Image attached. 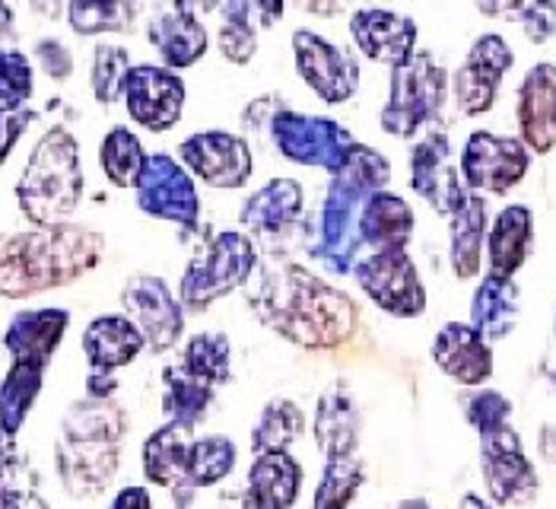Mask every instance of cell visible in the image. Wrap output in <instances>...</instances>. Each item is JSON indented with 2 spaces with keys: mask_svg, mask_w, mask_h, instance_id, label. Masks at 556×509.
<instances>
[{
  "mask_svg": "<svg viewBox=\"0 0 556 509\" xmlns=\"http://www.w3.org/2000/svg\"><path fill=\"white\" fill-rule=\"evenodd\" d=\"M480 471L493 507H528L541 491L538 468L513 424L480 433Z\"/></svg>",
  "mask_w": 556,
  "mask_h": 509,
  "instance_id": "obj_8",
  "label": "cell"
},
{
  "mask_svg": "<svg viewBox=\"0 0 556 509\" xmlns=\"http://www.w3.org/2000/svg\"><path fill=\"white\" fill-rule=\"evenodd\" d=\"M257 243L242 229H223L188 261L178 281L185 312H207L214 302L245 287L257 271Z\"/></svg>",
  "mask_w": 556,
  "mask_h": 509,
  "instance_id": "obj_5",
  "label": "cell"
},
{
  "mask_svg": "<svg viewBox=\"0 0 556 509\" xmlns=\"http://www.w3.org/2000/svg\"><path fill=\"white\" fill-rule=\"evenodd\" d=\"M172 7L175 10H181V13H191V16H207V13H214L219 10V0H172Z\"/></svg>",
  "mask_w": 556,
  "mask_h": 509,
  "instance_id": "obj_56",
  "label": "cell"
},
{
  "mask_svg": "<svg viewBox=\"0 0 556 509\" xmlns=\"http://www.w3.org/2000/svg\"><path fill=\"white\" fill-rule=\"evenodd\" d=\"M130 54L122 45H96L92 51V64H89V89L96 96V102L112 105L122 99V89L128 80Z\"/></svg>",
  "mask_w": 556,
  "mask_h": 509,
  "instance_id": "obj_43",
  "label": "cell"
},
{
  "mask_svg": "<svg viewBox=\"0 0 556 509\" xmlns=\"http://www.w3.org/2000/svg\"><path fill=\"white\" fill-rule=\"evenodd\" d=\"M538 456L547 465H556V424L541 426V433H538Z\"/></svg>",
  "mask_w": 556,
  "mask_h": 509,
  "instance_id": "obj_55",
  "label": "cell"
},
{
  "mask_svg": "<svg viewBox=\"0 0 556 509\" xmlns=\"http://www.w3.org/2000/svg\"><path fill=\"white\" fill-rule=\"evenodd\" d=\"M71 328V312L61 306H42V309H23L10 319L3 332V350L10 360H33L48 367L64 344Z\"/></svg>",
  "mask_w": 556,
  "mask_h": 509,
  "instance_id": "obj_23",
  "label": "cell"
},
{
  "mask_svg": "<svg viewBox=\"0 0 556 509\" xmlns=\"http://www.w3.org/2000/svg\"><path fill=\"white\" fill-rule=\"evenodd\" d=\"M521 315V294L515 277L483 274L471 297V328H477L483 340L509 338Z\"/></svg>",
  "mask_w": 556,
  "mask_h": 509,
  "instance_id": "obj_33",
  "label": "cell"
},
{
  "mask_svg": "<svg viewBox=\"0 0 556 509\" xmlns=\"http://www.w3.org/2000/svg\"><path fill=\"white\" fill-rule=\"evenodd\" d=\"M249 3H252V10H255L257 26H261V29L277 26V23L283 20V13H287V0H249Z\"/></svg>",
  "mask_w": 556,
  "mask_h": 509,
  "instance_id": "obj_53",
  "label": "cell"
},
{
  "mask_svg": "<svg viewBox=\"0 0 556 509\" xmlns=\"http://www.w3.org/2000/svg\"><path fill=\"white\" fill-rule=\"evenodd\" d=\"M130 430L125 405L115 395H86L74 401L61 418V439H89V443H122Z\"/></svg>",
  "mask_w": 556,
  "mask_h": 509,
  "instance_id": "obj_31",
  "label": "cell"
},
{
  "mask_svg": "<svg viewBox=\"0 0 556 509\" xmlns=\"http://www.w3.org/2000/svg\"><path fill=\"white\" fill-rule=\"evenodd\" d=\"M363 484H366V465L359 452L325 459L315 497H312V509H350V504L359 497Z\"/></svg>",
  "mask_w": 556,
  "mask_h": 509,
  "instance_id": "obj_42",
  "label": "cell"
},
{
  "mask_svg": "<svg viewBox=\"0 0 556 509\" xmlns=\"http://www.w3.org/2000/svg\"><path fill=\"white\" fill-rule=\"evenodd\" d=\"M122 309L150 353H169L185 338V306L160 274H134L122 290Z\"/></svg>",
  "mask_w": 556,
  "mask_h": 509,
  "instance_id": "obj_12",
  "label": "cell"
},
{
  "mask_svg": "<svg viewBox=\"0 0 556 509\" xmlns=\"http://www.w3.org/2000/svg\"><path fill=\"white\" fill-rule=\"evenodd\" d=\"M270 137H274L277 153L287 163L325 170L328 175L341 170L350 147L356 144L353 131L343 127L341 122L296 112V109H277L270 115Z\"/></svg>",
  "mask_w": 556,
  "mask_h": 509,
  "instance_id": "obj_7",
  "label": "cell"
},
{
  "mask_svg": "<svg viewBox=\"0 0 556 509\" xmlns=\"http://www.w3.org/2000/svg\"><path fill=\"white\" fill-rule=\"evenodd\" d=\"M531 45H547L556 36V0H528L515 20Z\"/></svg>",
  "mask_w": 556,
  "mask_h": 509,
  "instance_id": "obj_46",
  "label": "cell"
},
{
  "mask_svg": "<svg viewBox=\"0 0 556 509\" xmlns=\"http://www.w3.org/2000/svg\"><path fill=\"white\" fill-rule=\"evenodd\" d=\"M13 29H16V13L7 0H0V45L13 36Z\"/></svg>",
  "mask_w": 556,
  "mask_h": 509,
  "instance_id": "obj_58",
  "label": "cell"
},
{
  "mask_svg": "<svg viewBox=\"0 0 556 509\" xmlns=\"http://www.w3.org/2000/svg\"><path fill=\"white\" fill-rule=\"evenodd\" d=\"M105 258V236L86 223L33 226L0 236V297L29 299L77 284Z\"/></svg>",
  "mask_w": 556,
  "mask_h": 509,
  "instance_id": "obj_2",
  "label": "cell"
},
{
  "mask_svg": "<svg viewBox=\"0 0 556 509\" xmlns=\"http://www.w3.org/2000/svg\"><path fill=\"white\" fill-rule=\"evenodd\" d=\"M45 370L42 363L33 360H10V370L0 380V426L16 433L26 426L39 395L45 388Z\"/></svg>",
  "mask_w": 556,
  "mask_h": 509,
  "instance_id": "obj_35",
  "label": "cell"
},
{
  "mask_svg": "<svg viewBox=\"0 0 556 509\" xmlns=\"http://www.w3.org/2000/svg\"><path fill=\"white\" fill-rule=\"evenodd\" d=\"M534 246V213L525 204H509L486 226V274L515 277Z\"/></svg>",
  "mask_w": 556,
  "mask_h": 509,
  "instance_id": "obj_27",
  "label": "cell"
},
{
  "mask_svg": "<svg viewBox=\"0 0 556 509\" xmlns=\"http://www.w3.org/2000/svg\"><path fill=\"white\" fill-rule=\"evenodd\" d=\"M29 7L45 20H61L67 13V0H29Z\"/></svg>",
  "mask_w": 556,
  "mask_h": 509,
  "instance_id": "obj_57",
  "label": "cell"
},
{
  "mask_svg": "<svg viewBox=\"0 0 556 509\" xmlns=\"http://www.w3.org/2000/svg\"><path fill=\"white\" fill-rule=\"evenodd\" d=\"M122 468V443H89V439H61L54 443V471L67 497L96 500L102 497Z\"/></svg>",
  "mask_w": 556,
  "mask_h": 509,
  "instance_id": "obj_18",
  "label": "cell"
},
{
  "mask_svg": "<svg viewBox=\"0 0 556 509\" xmlns=\"http://www.w3.org/2000/svg\"><path fill=\"white\" fill-rule=\"evenodd\" d=\"M359 290L394 319H420L427 312V287L407 249L369 252L353 264Z\"/></svg>",
  "mask_w": 556,
  "mask_h": 509,
  "instance_id": "obj_9",
  "label": "cell"
},
{
  "mask_svg": "<svg viewBox=\"0 0 556 509\" xmlns=\"http://www.w3.org/2000/svg\"><path fill=\"white\" fill-rule=\"evenodd\" d=\"M448 220V261L458 281H473L483 268V243H486V201L483 195L468 191L465 201L445 216Z\"/></svg>",
  "mask_w": 556,
  "mask_h": 509,
  "instance_id": "obj_30",
  "label": "cell"
},
{
  "mask_svg": "<svg viewBox=\"0 0 556 509\" xmlns=\"http://www.w3.org/2000/svg\"><path fill=\"white\" fill-rule=\"evenodd\" d=\"M465 418L477 436L490 433L496 426L513 424V401L503 392L480 385V388H471V395H465Z\"/></svg>",
  "mask_w": 556,
  "mask_h": 509,
  "instance_id": "obj_45",
  "label": "cell"
},
{
  "mask_svg": "<svg viewBox=\"0 0 556 509\" xmlns=\"http://www.w3.org/2000/svg\"><path fill=\"white\" fill-rule=\"evenodd\" d=\"M249 306L267 332L312 353L346 347L359 332L356 299L290 258L257 261Z\"/></svg>",
  "mask_w": 556,
  "mask_h": 509,
  "instance_id": "obj_1",
  "label": "cell"
},
{
  "mask_svg": "<svg viewBox=\"0 0 556 509\" xmlns=\"http://www.w3.org/2000/svg\"><path fill=\"white\" fill-rule=\"evenodd\" d=\"M216 388L211 382L198 380L185 367L172 363L163 370V418L166 424H178L194 430L204 424L211 405H214Z\"/></svg>",
  "mask_w": 556,
  "mask_h": 509,
  "instance_id": "obj_34",
  "label": "cell"
},
{
  "mask_svg": "<svg viewBox=\"0 0 556 509\" xmlns=\"http://www.w3.org/2000/svg\"><path fill=\"white\" fill-rule=\"evenodd\" d=\"M350 36L363 58H369L372 64H386L391 71L414 58L420 29L417 20L407 13L386 7H359L350 16Z\"/></svg>",
  "mask_w": 556,
  "mask_h": 509,
  "instance_id": "obj_19",
  "label": "cell"
},
{
  "mask_svg": "<svg viewBox=\"0 0 556 509\" xmlns=\"http://www.w3.org/2000/svg\"><path fill=\"white\" fill-rule=\"evenodd\" d=\"M194 430L178 424L156 426L143 449H140V465H143V477L147 484L160 487V491H172L181 494L185 491V468H188V449H191V436Z\"/></svg>",
  "mask_w": 556,
  "mask_h": 509,
  "instance_id": "obj_32",
  "label": "cell"
},
{
  "mask_svg": "<svg viewBox=\"0 0 556 509\" xmlns=\"http://www.w3.org/2000/svg\"><path fill=\"white\" fill-rule=\"evenodd\" d=\"M26 468V459H23V449L16 443V433L3 430L0 426V487L13 484V477Z\"/></svg>",
  "mask_w": 556,
  "mask_h": 509,
  "instance_id": "obj_49",
  "label": "cell"
},
{
  "mask_svg": "<svg viewBox=\"0 0 556 509\" xmlns=\"http://www.w3.org/2000/svg\"><path fill=\"white\" fill-rule=\"evenodd\" d=\"M302 204H305V195H302V185L296 178H287V175L270 178L245 198V204L239 211V223L255 236L274 239V236L290 233L300 223Z\"/></svg>",
  "mask_w": 556,
  "mask_h": 509,
  "instance_id": "obj_25",
  "label": "cell"
},
{
  "mask_svg": "<svg viewBox=\"0 0 556 509\" xmlns=\"http://www.w3.org/2000/svg\"><path fill=\"white\" fill-rule=\"evenodd\" d=\"M80 144L71 127L54 125L36 140L16 182V204L33 226L67 223L84 201Z\"/></svg>",
  "mask_w": 556,
  "mask_h": 509,
  "instance_id": "obj_4",
  "label": "cell"
},
{
  "mask_svg": "<svg viewBox=\"0 0 556 509\" xmlns=\"http://www.w3.org/2000/svg\"><path fill=\"white\" fill-rule=\"evenodd\" d=\"M178 367L194 373L198 380L211 382L214 388L232 382V344L223 332H198L185 340Z\"/></svg>",
  "mask_w": 556,
  "mask_h": 509,
  "instance_id": "obj_39",
  "label": "cell"
},
{
  "mask_svg": "<svg viewBox=\"0 0 556 509\" xmlns=\"http://www.w3.org/2000/svg\"><path fill=\"white\" fill-rule=\"evenodd\" d=\"M290 42H293L296 74L321 102L341 105L356 96V89H359V61L356 58H350L343 48L328 42L325 36H318L312 29H296Z\"/></svg>",
  "mask_w": 556,
  "mask_h": 509,
  "instance_id": "obj_16",
  "label": "cell"
},
{
  "mask_svg": "<svg viewBox=\"0 0 556 509\" xmlns=\"http://www.w3.org/2000/svg\"><path fill=\"white\" fill-rule=\"evenodd\" d=\"M122 99L134 125L163 134L181 122L188 89L178 71H169L166 64H130Z\"/></svg>",
  "mask_w": 556,
  "mask_h": 509,
  "instance_id": "obj_15",
  "label": "cell"
},
{
  "mask_svg": "<svg viewBox=\"0 0 556 509\" xmlns=\"http://www.w3.org/2000/svg\"><path fill=\"white\" fill-rule=\"evenodd\" d=\"M80 344H84L89 373H118L147 350V340L140 335V328L130 322L125 312L96 315L86 325Z\"/></svg>",
  "mask_w": 556,
  "mask_h": 509,
  "instance_id": "obj_24",
  "label": "cell"
},
{
  "mask_svg": "<svg viewBox=\"0 0 556 509\" xmlns=\"http://www.w3.org/2000/svg\"><path fill=\"white\" fill-rule=\"evenodd\" d=\"M140 0H67V26L77 36H105L125 33L137 16Z\"/></svg>",
  "mask_w": 556,
  "mask_h": 509,
  "instance_id": "obj_41",
  "label": "cell"
},
{
  "mask_svg": "<svg viewBox=\"0 0 556 509\" xmlns=\"http://www.w3.org/2000/svg\"><path fill=\"white\" fill-rule=\"evenodd\" d=\"M391 509H435L432 504H427V500H420V497H414V500H401L397 507Z\"/></svg>",
  "mask_w": 556,
  "mask_h": 509,
  "instance_id": "obj_60",
  "label": "cell"
},
{
  "mask_svg": "<svg viewBox=\"0 0 556 509\" xmlns=\"http://www.w3.org/2000/svg\"><path fill=\"white\" fill-rule=\"evenodd\" d=\"M513 45L506 42L503 36L486 33V36L473 39V45L468 48V58L462 61V67L448 80V89L455 96V105L462 109L465 119L486 115L496 105L500 84L513 71Z\"/></svg>",
  "mask_w": 556,
  "mask_h": 509,
  "instance_id": "obj_14",
  "label": "cell"
},
{
  "mask_svg": "<svg viewBox=\"0 0 556 509\" xmlns=\"http://www.w3.org/2000/svg\"><path fill=\"white\" fill-rule=\"evenodd\" d=\"M257 16L249 0H219V54L245 67L257 54Z\"/></svg>",
  "mask_w": 556,
  "mask_h": 509,
  "instance_id": "obj_38",
  "label": "cell"
},
{
  "mask_svg": "<svg viewBox=\"0 0 556 509\" xmlns=\"http://www.w3.org/2000/svg\"><path fill=\"white\" fill-rule=\"evenodd\" d=\"M551 385H554V388H556V370H551Z\"/></svg>",
  "mask_w": 556,
  "mask_h": 509,
  "instance_id": "obj_61",
  "label": "cell"
},
{
  "mask_svg": "<svg viewBox=\"0 0 556 509\" xmlns=\"http://www.w3.org/2000/svg\"><path fill=\"white\" fill-rule=\"evenodd\" d=\"M410 188L439 216H448L465 201L468 188H465L462 172L455 166L452 140L442 127H432L414 144V150H410Z\"/></svg>",
  "mask_w": 556,
  "mask_h": 509,
  "instance_id": "obj_17",
  "label": "cell"
},
{
  "mask_svg": "<svg viewBox=\"0 0 556 509\" xmlns=\"http://www.w3.org/2000/svg\"><path fill=\"white\" fill-rule=\"evenodd\" d=\"M477 3V13L486 16V20H506V23H515L521 7L528 0H473Z\"/></svg>",
  "mask_w": 556,
  "mask_h": 509,
  "instance_id": "obj_51",
  "label": "cell"
},
{
  "mask_svg": "<svg viewBox=\"0 0 556 509\" xmlns=\"http://www.w3.org/2000/svg\"><path fill=\"white\" fill-rule=\"evenodd\" d=\"M0 509H54L42 494L20 487V484H7L0 487Z\"/></svg>",
  "mask_w": 556,
  "mask_h": 509,
  "instance_id": "obj_50",
  "label": "cell"
},
{
  "mask_svg": "<svg viewBox=\"0 0 556 509\" xmlns=\"http://www.w3.org/2000/svg\"><path fill=\"white\" fill-rule=\"evenodd\" d=\"M239 465V449L229 436L211 433L191 439L188 449V468H185V491H207L223 484Z\"/></svg>",
  "mask_w": 556,
  "mask_h": 509,
  "instance_id": "obj_36",
  "label": "cell"
},
{
  "mask_svg": "<svg viewBox=\"0 0 556 509\" xmlns=\"http://www.w3.org/2000/svg\"><path fill=\"white\" fill-rule=\"evenodd\" d=\"M432 363L439 367L442 376L465 385V388H480L493 376V347L490 340L471 328L468 322H448L435 332L432 347H429Z\"/></svg>",
  "mask_w": 556,
  "mask_h": 509,
  "instance_id": "obj_21",
  "label": "cell"
},
{
  "mask_svg": "<svg viewBox=\"0 0 556 509\" xmlns=\"http://www.w3.org/2000/svg\"><path fill=\"white\" fill-rule=\"evenodd\" d=\"M531 170V150L518 137H503L493 131H471L462 150V182L468 191L509 195Z\"/></svg>",
  "mask_w": 556,
  "mask_h": 509,
  "instance_id": "obj_11",
  "label": "cell"
},
{
  "mask_svg": "<svg viewBox=\"0 0 556 509\" xmlns=\"http://www.w3.org/2000/svg\"><path fill=\"white\" fill-rule=\"evenodd\" d=\"M554 332H556V325H554Z\"/></svg>",
  "mask_w": 556,
  "mask_h": 509,
  "instance_id": "obj_62",
  "label": "cell"
},
{
  "mask_svg": "<svg viewBox=\"0 0 556 509\" xmlns=\"http://www.w3.org/2000/svg\"><path fill=\"white\" fill-rule=\"evenodd\" d=\"M302 494V462L290 452H261L245 481V509H293Z\"/></svg>",
  "mask_w": 556,
  "mask_h": 509,
  "instance_id": "obj_26",
  "label": "cell"
},
{
  "mask_svg": "<svg viewBox=\"0 0 556 509\" xmlns=\"http://www.w3.org/2000/svg\"><path fill=\"white\" fill-rule=\"evenodd\" d=\"M175 157L198 182H204L211 188H226V191L249 185V178L255 172V157H252L249 140L239 134L219 131V127L185 137L178 144Z\"/></svg>",
  "mask_w": 556,
  "mask_h": 509,
  "instance_id": "obj_13",
  "label": "cell"
},
{
  "mask_svg": "<svg viewBox=\"0 0 556 509\" xmlns=\"http://www.w3.org/2000/svg\"><path fill=\"white\" fill-rule=\"evenodd\" d=\"M140 213L175 223L181 229H198L201 223V195L194 175L181 166L178 157L169 153H150L147 166L140 172V182L134 185Z\"/></svg>",
  "mask_w": 556,
  "mask_h": 509,
  "instance_id": "obj_10",
  "label": "cell"
},
{
  "mask_svg": "<svg viewBox=\"0 0 556 509\" xmlns=\"http://www.w3.org/2000/svg\"><path fill=\"white\" fill-rule=\"evenodd\" d=\"M105 509H153V497L143 484H130L122 487Z\"/></svg>",
  "mask_w": 556,
  "mask_h": 509,
  "instance_id": "obj_52",
  "label": "cell"
},
{
  "mask_svg": "<svg viewBox=\"0 0 556 509\" xmlns=\"http://www.w3.org/2000/svg\"><path fill=\"white\" fill-rule=\"evenodd\" d=\"M36 92L33 61L20 48L0 45V105H29Z\"/></svg>",
  "mask_w": 556,
  "mask_h": 509,
  "instance_id": "obj_44",
  "label": "cell"
},
{
  "mask_svg": "<svg viewBox=\"0 0 556 509\" xmlns=\"http://www.w3.org/2000/svg\"><path fill=\"white\" fill-rule=\"evenodd\" d=\"M293 3L312 16H321V20H334L343 13V0H293Z\"/></svg>",
  "mask_w": 556,
  "mask_h": 509,
  "instance_id": "obj_54",
  "label": "cell"
},
{
  "mask_svg": "<svg viewBox=\"0 0 556 509\" xmlns=\"http://www.w3.org/2000/svg\"><path fill=\"white\" fill-rule=\"evenodd\" d=\"M147 39L156 48V54L163 58V64L169 71H188L194 67L207 48H211V36L204 29V23L191 13L181 10H163L150 20L147 26Z\"/></svg>",
  "mask_w": 556,
  "mask_h": 509,
  "instance_id": "obj_29",
  "label": "cell"
},
{
  "mask_svg": "<svg viewBox=\"0 0 556 509\" xmlns=\"http://www.w3.org/2000/svg\"><path fill=\"white\" fill-rule=\"evenodd\" d=\"M308 426H312L315 446L325 459L353 456L359 449V436H363V411H359L353 388L343 382L328 385L315 401V414H312Z\"/></svg>",
  "mask_w": 556,
  "mask_h": 509,
  "instance_id": "obj_22",
  "label": "cell"
},
{
  "mask_svg": "<svg viewBox=\"0 0 556 509\" xmlns=\"http://www.w3.org/2000/svg\"><path fill=\"white\" fill-rule=\"evenodd\" d=\"M33 54H36V61H39L45 77H51L58 84H64V80L74 77V54H71V48L61 42V39L45 36V39L36 42Z\"/></svg>",
  "mask_w": 556,
  "mask_h": 509,
  "instance_id": "obj_48",
  "label": "cell"
},
{
  "mask_svg": "<svg viewBox=\"0 0 556 509\" xmlns=\"http://www.w3.org/2000/svg\"><path fill=\"white\" fill-rule=\"evenodd\" d=\"M448 99V71L432 58V51H414L410 61L391 67L388 99L379 125L397 140H410L432 125Z\"/></svg>",
  "mask_w": 556,
  "mask_h": 509,
  "instance_id": "obj_6",
  "label": "cell"
},
{
  "mask_svg": "<svg viewBox=\"0 0 556 509\" xmlns=\"http://www.w3.org/2000/svg\"><path fill=\"white\" fill-rule=\"evenodd\" d=\"M391 182V163L369 144H353L341 170L331 172L328 191L318 204L315 233L308 239V254L325 264L331 274H353V264L363 258L359 211L372 191H382Z\"/></svg>",
  "mask_w": 556,
  "mask_h": 509,
  "instance_id": "obj_3",
  "label": "cell"
},
{
  "mask_svg": "<svg viewBox=\"0 0 556 509\" xmlns=\"http://www.w3.org/2000/svg\"><path fill=\"white\" fill-rule=\"evenodd\" d=\"M99 166L115 188H134L147 166V150L140 137L125 125L109 127L99 144Z\"/></svg>",
  "mask_w": 556,
  "mask_h": 509,
  "instance_id": "obj_40",
  "label": "cell"
},
{
  "mask_svg": "<svg viewBox=\"0 0 556 509\" xmlns=\"http://www.w3.org/2000/svg\"><path fill=\"white\" fill-rule=\"evenodd\" d=\"M39 122V112L33 105H0V166L10 160L23 134Z\"/></svg>",
  "mask_w": 556,
  "mask_h": 509,
  "instance_id": "obj_47",
  "label": "cell"
},
{
  "mask_svg": "<svg viewBox=\"0 0 556 509\" xmlns=\"http://www.w3.org/2000/svg\"><path fill=\"white\" fill-rule=\"evenodd\" d=\"M515 122H518V140L538 153L547 157L556 150V64L541 61L534 64L515 96Z\"/></svg>",
  "mask_w": 556,
  "mask_h": 509,
  "instance_id": "obj_20",
  "label": "cell"
},
{
  "mask_svg": "<svg viewBox=\"0 0 556 509\" xmlns=\"http://www.w3.org/2000/svg\"><path fill=\"white\" fill-rule=\"evenodd\" d=\"M305 426H308L305 424V411L293 398H270L261 408L255 426H252V436H249L252 456L290 449L296 439H302Z\"/></svg>",
  "mask_w": 556,
  "mask_h": 509,
  "instance_id": "obj_37",
  "label": "cell"
},
{
  "mask_svg": "<svg viewBox=\"0 0 556 509\" xmlns=\"http://www.w3.org/2000/svg\"><path fill=\"white\" fill-rule=\"evenodd\" d=\"M414 226L417 216L410 211V204L394 195V191H372L363 201L359 211V239L363 249L369 252H394V249H407L414 239Z\"/></svg>",
  "mask_w": 556,
  "mask_h": 509,
  "instance_id": "obj_28",
  "label": "cell"
},
{
  "mask_svg": "<svg viewBox=\"0 0 556 509\" xmlns=\"http://www.w3.org/2000/svg\"><path fill=\"white\" fill-rule=\"evenodd\" d=\"M458 509H493L490 507V504H486V500H483V497H480V494H465V497H462V504H458Z\"/></svg>",
  "mask_w": 556,
  "mask_h": 509,
  "instance_id": "obj_59",
  "label": "cell"
}]
</instances>
